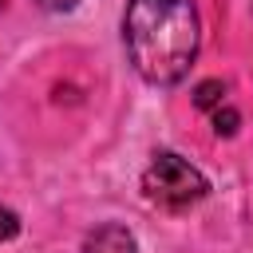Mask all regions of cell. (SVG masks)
Listing matches in <instances>:
<instances>
[{"instance_id": "cell-1", "label": "cell", "mask_w": 253, "mask_h": 253, "mask_svg": "<svg viewBox=\"0 0 253 253\" xmlns=\"http://www.w3.org/2000/svg\"><path fill=\"white\" fill-rule=\"evenodd\" d=\"M202 43L194 0H130L123 12V47L150 87H174L190 75Z\"/></svg>"}, {"instance_id": "cell-2", "label": "cell", "mask_w": 253, "mask_h": 253, "mask_svg": "<svg viewBox=\"0 0 253 253\" xmlns=\"http://www.w3.org/2000/svg\"><path fill=\"white\" fill-rule=\"evenodd\" d=\"M142 194L162 210H190L210 194V182L198 166H190L174 150H158L142 174Z\"/></svg>"}, {"instance_id": "cell-3", "label": "cell", "mask_w": 253, "mask_h": 253, "mask_svg": "<svg viewBox=\"0 0 253 253\" xmlns=\"http://www.w3.org/2000/svg\"><path fill=\"white\" fill-rule=\"evenodd\" d=\"M83 253H138V245H134V233H130L126 225L107 221V225H99L95 233H87Z\"/></svg>"}, {"instance_id": "cell-4", "label": "cell", "mask_w": 253, "mask_h": 253, "mask_svg": "<svg viewBox=\"0 0 253 253\" xmlns=\"http://www.w3.org/2000/svg\"><path fill=\"white\" fill-rule=\"evenodd\" d=\"M225 83L221 79H202L198 87H194V107H202V111H213V107H221L225 103Z\"/></svg>"}, {"instance_id": "cell-5", "label": "cell", "mask_w": 253, "mask_h": 253, "mask_svg": "<svg viewBox=\"0 0 253 253\" xmlns=\"http://www.w3.org/2000/svg\"><path fill=\"white\" fill-rule=\"evenodd\" d=\"M237 123H241V115L233 111V107H213V130L217 134H237Z\"/></svg>"}, {"instance_id": "cell-6", "label": "cell", "mask_w": 253, "mask_h": 253, "mask_svg": "<svg viewBox=\"0 0 253 253\" xmlns=\"http://www.w3.org/2000/svg\"><path fill=\"white\" fill-rule=\"evenodd\" d=\"M16 233H20V213L8 210V206H0V241H12Z\"/></svg>"}, {"instance_id": "cell-7", "label": "cell", "mask_w": 253, "mask_h": 253, "mask_svg": "<svg viewBox=\"0 0 253 253\" xmlns=\"http://www.w3.org/2000/svg\"><path fill=\"white\" fill-rule=\"evenodd\" d=\"M36 4H40L43 12H71L79 0H36Z\"/></svg>"}]
</instances>
